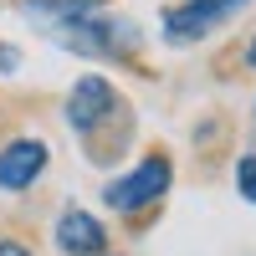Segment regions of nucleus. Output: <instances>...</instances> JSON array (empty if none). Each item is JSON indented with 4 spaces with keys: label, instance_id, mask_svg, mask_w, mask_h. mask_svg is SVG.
<instances>
[{
    "label": "nucleus",
    "instance_id": "4",
    "mask_svg": "<svg viewBox=\"0 0 256 256\" xmlns=\"http://www.w3.org/2000/svg\"><path fill=\"white\" fill-rule=\"evenodd\" d=\"M113 113H118V92H113V82H108V77L88 72V77H77V82H72V92H67V123L77 128L82 138L98 134V128L108 123Z\"/></svg>",
    "mask_w": 256,
    "mask_h": 256
},
{
    "label": "nucleus",
    "instance_id": "7",
    "mask_svg": "<svg viewBox=\"0 0 256 256\" xmlns=\"http://www.w3.org/2000/svg\"><path fill=\"white\" fill-rule=\"evenodd\" d=\"M236 190H241V200H251V205H256V154L236 159Z\"/></svg>",
    "mask_w": 256,
    "mask_h": 256
},
{
    "label": "nucleus",
    "instance_id": "6",
    "mask_svg": "<svg viewBox=\"0 0 256 256\" xmlns=\"http://www.w3.org/2000/svg\"><path fill=\"white\" fill-rule=\"evenodd\" d=\"M52 236H56V251L62 256H102V251H108V226H102L92 210H77V205L56 216Z\"/></svg>",
    "mask_w": 256,
    "mask_h": 256
},
{
    "label": "nucleus",
    "instance_id": "1",
    "mask_svg": "<svg viewBox=\"0 0 256 256\" xmlns=\"http://www.w3.org/2000/svg\"><path fill=\"white\" fill-rule=\"evenodd\" d=\"M26 20L41 31V36H52L62 41L67 52L77 56H128L134 52V26L118 16H102L98 6H88V0H26Z\"/></svg>",
    "mask_w": 256,
    "mask_h": 256
},
{
    "label": "nucleus",
    "instance_id": "2",
    "mask_svg": "<svg viewBox=\"0 0 256 256\" xmlns=\"http://www.w3.org/2000/svg\"><path fill=\"white\" fill-rule=\"evenodd\" d=\"M169 184H174V164H169L164 154H148V159H138L134 169H128V174L102 184V205L118 210V216H138L144 205L164 200Z\"/></svg>",
    "mask_w": 256,
    "mask_h": 256
},
{
    "label": "nucleus",
    "instance_id": "10",
    "mask_svg": "<svg viewBox=\"0 0 256 256\" xmlns=\"http://www.w3.org/2000/svg\"><path fill=\"white\" fill-rule=\"evenodd\" d=\"M88 6H98V0H88Z\"/></svg>",
    "mask_w": 256,
    "mask_h": 256
},
{
    "label": "nucleus",
    "instance_id": "3",
    "mask_svg": "<svg viewBox=\"0 0 256 256\" xmlns=\"http://www.w3.org/2000/svg\"><path fill=\"white\" fill-rule=\"evenodd\" d=\"M241 6H251V0H180V6L164 10L159 31H164L169 46H195V41H205L216 26H226Z\"/></svg>",
    "mask_w": 256,
    "mask_h": 256
},
{
    "label": "nucleus",
    "instance_id": "8",
    "mask_svg": "<svg viewBox=\"0 0 256 256\" xmlns=\"http://www.w3.org/2000/svg\"><path fill=\"white\" fill-rule=\"evenodd\" d=\"M0 256H36V251L20 246V241H0Z\"/></svg>",
    "mask_w": 256,
    "mask_h": 256
},
{
    "label": "nucleus",
    "instance_id": "9",
    "mask_svg": "<svg viewBox=\"0 0 256 256\" xmlns=\"http://www.w3.org/2000/svg\"><path fill=\"white\" fill-rule=\"evenodd\" d=\"M246 67H256V36H251V46H246Z\"/></svg>",
    "mask_w": 256,
    "mask_h": 256
},
{
    "label": "nucleus",
    "instance_id": "5",
    "mask_svg": "<svg viewBox=\"0 0 256 256\" xmlns=\"http://www.w3.org/2000/svg\"><path fill=\"white\" fill-rule=\"evenodd\" d=\"M46 164H52V148L41 138H31V134L6 138V144H0V190H6V195L31 190L41 174H46Z\"/></svg>",
    "mask_w": 256,
    "mask_h": 256
}]
</instances>
